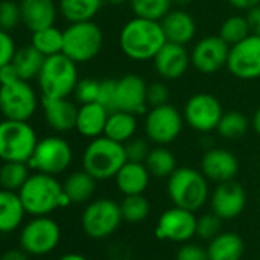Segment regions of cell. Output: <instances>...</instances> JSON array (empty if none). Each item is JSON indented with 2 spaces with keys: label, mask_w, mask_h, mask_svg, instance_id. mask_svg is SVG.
I'll use <instances>...</instances> for the list:
<instances>
[{
  "label": "cell",
  "mask_w": 260,
  "mask_h": 260,
  "mask_svg": "<svg viewBox=\"0 0 260 260\" xmlns=\"http://www.w3.org/2000/svg\"><path fill=\"white\" fill-rule=\"evenodd\" d=\"M119 48L125 57L135 61H149L167 43L161 22L134 17L124 23L118 37Z\"/></svg>",
  "instance_id": "obj_1"
},
{
  "label": "cell",
  "mask_w": 260,
  "mask_h": 260,
  "mask_svg": "<svg viewBox=\"0 0 260 260\" xmlns=\"http://www.w3.org/2000/svg\"><path fill=\"white\" fill-rule=\"evenodd\" d=\"M19 196L26 213L34 216H46L54 210L71 204L63 185L52 175L42 172L28 178L19 190Z\"/></svg>",
  "instance_id": "obj_2"
},
{
  "label": "cell",
  "mask_w": 260,
  "mask_h": 260,
  "mask_svg": "<svg viewBox=\"0 0 260 260\" xmlns=\"http://www.w3.org/2000/svg\"><path fill=\"white\" fill-rule=\"evenodd\" d=\"M167 193L176 207L198 211L208 201V179L191 167H178L167 181Z\"/></svg>",
  "instance_id": "obj_3"
},
{
  "label": "cell",
  "mask_w": 260,
  "mask_h": 260,
  "mask_svg": "<svg viewBox=\"0 0 260 260\" xmlns=\"http://www.w3.org/2000/svg\"><path fill=\"white\" fill-rule=\"evenodd\" d=\"M127 162L124 144L104 135L93 138L83 153V169L96 181L115 178L119 169Z\"/></svg>",
  "instance_id": "obj_4"
},
{
  "label": "cell",
  "mask_w": 260,
  "mask_h": 260,
  "mask_svg": "<svg viewBox=\"0 0 260 260\" xmlns=\"http://www.w3.org/2000/svg\"><path fill=\"white\" fill-rule=\"evenodd\" d=\"M37 80L43 96L68 98L78 83L77 63L63 52L46 57Z\"/></svg>",
  "instance_id": "obj_5"
},
{
  "label": "cell",
  "mask_w": 260,
  "mask_h": 260,
  "mask_svg": "<svg viewBox=\"0 0 260 260\" xmlns=\"http://www.w3.org/2000/svg\"><path fill=\"white\" fill-rule=\"evenodd\" d=\"M36 130L28 121L7 119L0 122V159L29 162L37 147Z\"/></svg>",
  "instance_id": "obj_6"
},
{
  "label": "cell",
  "mask_w": 260,
  "mask_h": 260,
  "mask_svg": "<svg viewBox=\"0 0 260 260\" xmlns=\"http://www.w3.org/2000/svg\"><path fill=\"white\" fill-rule=\"evenodd\" d=\"M63 54L77 64L93 60L100 54L104 42L101 28L92 20L71 23L63 31Z\"/></svg>",
  "instance_id": "obj_7"
},
{
  "label": "cell",
  "mask_w": 260,
  "mask_h": 260,
  "mask_svg": "<svg viewBox=\"0 0 260 260\" xmlns=\"http://www.w3.org/2000/svg\"><path fill=\"white\" fill-rule=\"evenodd\" d=\"M184 115L172 104L150 107L144 119V132L150 143L169 146L178 140L184 127Z\"/></svg>",
  "instance_id": "obj_8"
},
{
  "label": "cell",
  "mask_w": 260,
  "mask_h": 260,
  "mask_svg": "<svg viewBox=\"0 0 260 260\" xmlns=\"http://www.w3.org/2000/svg\"><path fill=\"white\" fill-rule=\"evenodd\" d=\"M122 220L119 204L112 199H96L90 202L81 216V226L89 237L103 239L113 234Z\"/></svg>",
  "instance_id": "obj_9"
},
{
  "label": "cell",
  "mask_w": 260,
  "mask_h": 260,
  "mask_svg": "<svg viewBox=\"0 0 260 260\" xmlns=\"http://www.w3.org/2000/svg\"><path fill=\"white\" fill-rule=\"evenodd\" d=\"M184 121L187 125L199 134H210L217 128L223 115L220 101L211 93H194L184 104Z\"/></svg>",
  "instance_id": "obj_10"
},
{
  "label": "cell",
  "mask_w": 260,
  "mask_h": 260,
  "mask_svg": "<svg viewBox=\"0 0 260 260\" xmlns=\"http://www.w3.org/2000/svg\"><path fill=\"white\" fill-rule=\"evenodd\" d=\"M37 110V95L28 81L0 86V112L7 119L28 121Z\"/></svg>",
  "instance_id": "obj_11"
},
{
  "label": "cell",
  "mask_w": 260,
  "mask_h": 260,
  "mask_svg": "<svg viewBox=\"0 0 260 260\" xmlns=\"http://www.w3.org/2000/svg\"><path fill=\"white\" fill-rule=\"evenodd\" d=\"M72 162V147L60 137H48L37 143L29 166L37 172L48 175L63 173Z\"/></svg>",
  "instance_id": "obj_12"
},
{
  "label": "cell",
  "mask_w": 260,
  "mask_h": 260,
  "mask_svg": "<svg viewBox=\"0 0 260 260\" xmlns=\"http://www.w3.org/2000/svg\"><path fill=\"white\" fill-rule=\"evenodd\" d=\"M226 69L239 80L260 78V36L249 34L242 42L230 46Z\"/></svg>",
  "instance_id": "obj_13"
},
{
  "label": "cell",
  "mask_w": 260,
  "mask_h": 260,
  "mask_svg": "<svg viewBox=\"0 0 260 260\" xmlns=\"http://www.w3.org/2000/svg\"><path fill=\"white\" fill-rule=\"evenodd\" d=\"M60 236V226L55 220L37 216L22 230L20 243L23 251L32 255H45L57 248Z\"/></svg>",
  "instance_id": "obj_14"
},
{
  "label": "cell",
  "mask_w": 260,
  "mask_h": 260,
  "mask_svg": "<svg viewBox=\"0 0 260 260\" xmlns=\"http://www.w3.org/2000/svg\"><path fill=\"white\" fill-rule=\"evenodd\" d=\"M230 54V45L225 43L219 34L207 36L201 39L190 51L191 66L205 75L214 74L222 68H226Z\"/></svg>",
  "instance_id": "obj_15"
},
{
  "label": "cell",
  "mask_w": 260,
  "mask_h": 260,
  "mask_svg": "<svg viewBox=\"0 0 260 260\" xmlns=\"http://www.w3.org/2000/svg\"><path fill=\"white\" fill-rule=\"evenodd\" d=\"M196 223L198 217L194 216V211L175 205L161 214L155 228V234L158 239L182 243L196 234Z\"/></svg>",
  "instance_id": "obj_16"
},
{
  "label": "cell",
  "mask_w": 260,
  "mask_h": 260,
  "mask_svg": "<svg viewBox=\"0 0 260 260\" xmlns=\"http://www.w3.org/2000/svg\"><path fill=\"white\" fill-rule=\"evenodd\" d=\"M147 87L143 77L127 74L116 80V110H125L135 115L147 112Z\"/></svg>",
  "instance_id": "obj_17"
},
{
  "label": "cell",
  "mask_w": 260,
  "mask_h": 260,
  "mask_svg": "<svg viewBox=\"0 0 260 260\" xmlns=\"http://www.w3.org/2000/svg\"><path fill=\"white\" fill-rule=\"evenodd\" d=\"M245 205H246L245 188L234 179L217 184V187L211 194V210L222 220L236 219L239 214H242Z\"/></svg>",
  "instance_id": "obj_18"
},
{
  "label": "cell",
  "mask_w": 260,
  "mask_h": 260,
  "mask_svg": "<svg viewBox=\"0 0 260 260\" xmlns=\"http://www.w3.org/2000/svg\"><path fill=\"white\" fill-rule=\"evenodd\" d=\"M156 74L164 80H179L191 66L190 52L184 45L167 42L153 58Z\"/></svg>",
  "instance_id": "obj_19"
},
{
  "label": "cell",
  "mask_w": 260,
  "mask_h": 260,
  "mask_svg": "<svg viewBox=\"0 0 260 260\" xmlns=\"http://www.w3.org/2000/svg\"><path fill=\"white\" fill-rule=\"evenodd\" d=\"M201 172L208 181L217 184L233 181L239 172V161L230 150L214 147L204 153L201 161Z\"/></svg>",
  "instance_id": "obj_20"
},
{
  "label": "cell",
  "mask_w": 260,
  "mask_h": 260,
  "mask_svg": "<svg viewBox=\"0 0 260 260\" xmlns=\"http://www.w3.org/2000/svg\"><path fill=\"white\" fill-rule=\"evenodd\" d=\"M42 106L45 110V118L51 128L55 132L64 134L75 128L78 107L68 98H42Z\"/></svg>",
  "instance_id": "obj_21"
},
{
  "label": "cell",
  "mask_w": 260,
  "mask_h": 260,
  "mask_svg": "<svg viewBox=\"0 0 260 260\" xmlns=\"http://www.w3.org/2000/svg\"><path fill=\"white\" fill-rule=\"evenodd\" d=\"M22 23L31 31H40L54 26L57 19V7L54 0H22Z\"/></svg>",
  "instance_id": "obj_22"
},
{
  "label": "cell",
  "mask_w": 260,
  "mask_h": 260,
  "mask_svg": "<svg viewBox=\"0 0 260 260\" xmlns=\"http://www.w3.org/2000/svg\"><path fill=\"white\" fill-rule=\"evenodd\" d=\"M161 26L167 42L188 45L196 37V22L184 10H172L162 20Z\"/></svg>",
  "instance_id": "obj_23"
},
{
  "label": "cell",
  "mask_w": 260,
  "mask_h": 260,
  "mask_svg": "<svg viewBox=\"0 0 260 260\" xmlns=\"http://www.w3.org/2000/svg\"><path fill=\"white\" fill-rule=\"evenodd\" d=\"M109 113L110 112L96 101L81 104V107H78L77 124H75L77 132L89 140L104 135Z\"/></svg>",
  "instance_id": "obj_24"
},
{
  "label": "cell",
  "mask_w": 260,
  "mask_h": 260,
  "mask_svg": "<svg viewBox=\"0 0 260 260\" xmlns=\"http://www.w3.org/2000/svg\"><path fill=\"white\" fill-rule=\"evenodd\" d=\"M150 172L147 170L144 162H132L127 161L115 176V182L118 190L127 194H144L150 182Z\"/></svg>",
  "instance_id": "obj_25"
},
{
  "label": "cell",
  "mask_w": 260,
  "mask_h": 260,
  "mask_svg": "<svg viewBox=\"0 0 260 260\" xmlns=\"http://www.w3.org/2000/svg\"><path fill=\"white\" fill-rule=\"evenodd\" d=\"M26 210L19 193L0 190V233H11L19 228Z\"/></svg>",
  "instance_id": "obj_26"
},
{
  "label": "cell",
  "mask_w": 260,
  "mask_h": 260,
  "mask_svg": "<svg viewBox=\"0 0 260 260\" xmlns=\"http://www.w3.org/2000/svg\"><path fill=\"white\" fill-rule=\"evenodd\" d=\"M138 130V119L135 113H130L125 110H113L109 113L104 137L125 144L128 140H132Z\"/></svg>",
  "instance_id": "obj_27"
},
{
  "label": "cell",
  "mask_w": 260,
  "mask_h": 260,
  "mask_svg": "<svg viewBox=\"0 0 260 260\" xmlns=\"http://www.w3.org/2000/svg\"><path fill=\"white\" fill-rule=\"evenodd\" d=\"M208 260H240L245 252L243 239L236 233H220L207 248Z\"/></svg>",
  "instance_id": "obj_28"
},
{
  "label": "cell",
  "mask_w": 260,
  "mask_h": 260,
  "mask_svg": "<svg viewBox=\"0 0 260 260\" xmlns=\"http://www.w3.org/2000/svg\"><path fill=\"white\" fill-rule=\"evenodd\" d=\"M95 187H96V179L84 169L71 173L63 184V190L69 198L71 204H81L89 201L95 193Z\"/></svg>",
  "instance_id": "obj_29"
},
{
  "label": "cell",
  "mask_w": 260,
  "mask_h": 260,
  "mask_svg": "<svg viewBox=\"0 0 260 260\" xmlns=\"http://www.w3.org/2000/svg\"><path fill=\"white\" fill-rule=\"evenodd\" d=\"M104 5V0H60L58 10L69 23L92 20Z\"/></svg>",
  "instance_id": "obj_30"
},
{
  "label": "cell",
  "mask_w": 260,
  "mask_h": 260,
  "mask_svg": "<svg viewBox=\"0 0 260 260\" xmlns=\"http://www.w3.org/2000/svg\"><path fill=\"white\" fill-rule=\"evenodd\" d=\"M45 58L46 57L42 52H39L32 45H29V46H23L17 49L11 63L14 64L19 77L25 81H29L31 78L39 77L43 68Z\"/></svg>",
  "instance_id": "obj_31"
},
{
  "label": "cell",
  "mask_w": 260,
  "mask_h": 260,
  "mask_svg": "<svg viewBox=\"0 0 260 260\" xmlns=\"http://www.w3.org/2000/svg\"><path fill=\"white\" fill-rule=\"evenodd\" d=\"M251 127V121L239 110H230V112H223L216 132L219 134L220 138L228 140V141H234L242 138L248 128Z\"/></svg>",
  "instance_id": "obj_32"
},
{
  "label": "cell",
  "mask_w": 260,
  "mask_h": 260,
  "mask_svg": "<svg viewBox=\"0 0 260 260\" xmlns=\"http://www.w3.org/2000/svg\"><path fill=\"white\" fill-rule=\"evenodd\" d=\"M144 164L150 172V175L155 178H169L178 169L176 156L173 155L172 150L167 149V146L153 147Z\"/></svg>",
  "instance_id": "obj_33"
},
{
  "label": "cell",
  "mask_w": 260,
  "mask_h": 260,
  "mask_svg": "<svg viewBox=\"0 0 260 260\" xmlns=\"http://www.w3.org/2000/svg\"><path fill=\"white\" fill-rule=\"evenodd\" d=\"M63 43H64V36L63 31H60L55 26H49L40 31L32 32V46L42 52L45 57L57 55L63 52Z\"/></svg>",
  "instance_id": "obj_34"
},
{
  "label": "cell",
  "mask_w": 260,
  "mask_h": 260,
  "mask_svg": "<svg viewBox=\"0 0 260 260\" xmlns=\"http://www.w3.org/2000/svg\"><path fill=\"white\" fill-rule=\"evenodd\" d=\"M135 17L161 22L173 7V0H130L128 2Z\"/></svg>",
  "instance_id": "obj_35"
},
{
  "label": "cell",
  "mask_w": 260,
  "mask_h": 260,
  "mask_svg": "<svg viewBox=\"0 0 260 260\" xmlns=\"http://www.w3.org/2000/svg\"><path fill=\"white\" fill-rule=\"evenodd\" d=\"M122 220L130 223L143 222L150 213V202L144 194H127L119 202Z\"/></svg>",
  "instance_id": "obj_36"
},
{
  "label": "cell",
  "mask_w": 260,
  "mask_h": 260,
  "mask_svg": "<svg viewBox=\"0 0 260 260\" xmlns=\"http://www.w3.org/2000/svg\"><path fill=\"white\" fill-rule=\"evenodd\" d=\"M29 173L26 162H16V161H5L0 167V185L5 190H20L23 184L28 181Z\"/></svg>",
  "instance_id": "obj_37"
},
{
  "label": "cell",
  "mask_w": 260,
  "mask_h": 260,
  "mask_svg": "<svg viewBox=\"0 0 260 260\" xmlns=\"http://www.w3.org/2000/svg\"><path fill=\"white\" fill-rule=\"evenodd\" d=\"M251 34L249 31V25L245 16H231L228 17L219 29V37L228 43L230 46L242 42L243 39H246Z\"/></svg>",
  "instance_id": "obj_38"
},
{
  "label": "cell",
  "mask_w": 260,
  "mask_h": 260,
  "mask_svg": "<svg viewBox=\"0 0 260 260\" xmlns=\"http://www.w3.org/2000/svg\"><path fill=\"white\" fill-rule=\"evenodd\" d=\"M22 22V10L20 5L11 0H2L0 2V29L11 31Z\"/></svg>",
  "instance_id": "obj_39"
},
{
  "label": "cell",
  "mask_w": 260,
  "mask_h": 260,
  "mask_svg": "<svg viewBox=\"0 0 260 260\" xmlns=\"http://www.w3.org/2000/svg\"><path fill=\"white\" fill-rule=\"evenodd\" d=\"M220 226H222V219L211 211L198 219L196 234L204 240H213L216 236L220 234Z\"/></svg>",
  "instance_id": "obj_40"
},
{
  "label": "cell",
  "mask_w": 260,
  "mask_h": 260,
  "mask_svg": "<svg viewBox=\"0 0 260 260\" xmlns=\"http://www.w3.org/2000/svg\"><path fill=\"white\" fill-rule=\"evenodd\" d=\"M100 83L98 80H92V78H84V80H78L74 95L77 98L78 103L81 104H87V103H95L98 100V93H100Z\"/></svg>",
  "instance_id": "obj_41"
},
{
  "label": "cell",
  "mask_w": 260,
  "mask_h": 260,
  "mask_svg": "<svg viewBox=\"0 0 260 260\" xmlns=\"http://www.w3.org/2000/svg\"><path fill=\"white\" fill-rule=\"evenodd\" d=\"M124 150H125V156L127 161L132 162H146L149 153H150V146L149 141L144 138H137L134 137L132 140H128L124 144Z\"/></svg>",
  "instance_id": "obj_42"
},
{
  "label": "cell",
  "mask_w": 260,
  "mask_h": 260,
  "mask_svg": "<svg viewBox=\"0 0 260 260\" xmlns=\"http://www.w3.org/2000/svg\"><path fill=\"white\" fill-rule=\"evenodd\" d=\"M96 103L104 106L109 112L116 110V80H103L100 83Z\"/></svg>",
  "instance_id": "obj_43"
},
{
  "label": "cell",
  "mask_w": 260,
  "mask_h": 260,
  "mask_svg": "<svg viewBox=\"0 0 260 260\" xmlns=\"http://www.w3.org/2000/svg\"><path fill=\"white\" fill-rule=\"evenodd\" d=\"M169 98H170V90H169L166 83L155 81V83L149 84V87H147V103H149L150 107L169 104Z\"/></svg>",
  "instance_id": "obj_44"
},
{
  "label": "cell",
  "mask_w": 260,
  "mask_h": 260,
  "mask_svg": "<svg viewBox=\"0 0 260 260\" xmlns=\"http://www.w3.org/2000/svg\"><path fill=\"white\" fill-rule=\"evenodd\" d=\"M176 260H208V251L198 243H184L178 249Z\"/></svg>",
  "instance_id": "obj_45"
},
{
  "label": "cell",
  "mask_w": 260,
  "mask_h": 260,
  "mask_svg": "<svg viewBox=\"0 0 260 260\" xmlns=\"http://www.w3.org/2000/svg\"><path fill=\"white\" fill-rule=\"evenodd\" d=\"M16 45L13 37L8 31L0 29V68L13 61V57L16 54Z\"/></svg>",
  "instance_id": "obj_46"
},
{
  "label": "cell",
  "mask_w": 260,
  "mask_h": 260,
  "mask_svg": "<svg viewBox=\"0 0 260 260\" xmlns=\"http://www.w3.org/2000/svg\"><path fill=\"white\" fill-rule=\"evenodd\" d=\"M19 80H22V78L19 77V74H17L13 63H8V64L0 68V86H2V84H11L14 81H19Z\"/></svg>",
  "instance_id": "obj_47"
},
{
  "label": "cell",
  "mask_w": 260,
  "mask_h": 260,
  "mask_svg": "<svg viewBox=\"0 0 260 260\" xmlns=\"http://www.w3.org/2000/svg\"><path fill=\"white\" fill-rule=\"evenodd\" d=\"M246 20L249 25V31L254 36H260V5L251 8L249 11H246Z\"/></svg>",
  "instance_id": "obj_48"
},
{
  "label": "cell",
  "mask_w": 260,
  "mask_h": 260,
  "mask_svg": "<svg viewBox=\"0 0 260 260\" xmlns=\"http://www.w3.org/2000/svg\"><path fill=\"white\" fill-rule=\"evenodd\" d=\"M228 4L239 11H249L251 8L260 5V0H228Z\"/></svg>",
  "instance_id": "obj_49"
},
{
  "label": "cell",
  "mask_w": 260,
  "mask_h": 260,
  "mask_svg": "<svg viewBox=\"0 0 260 260\" xmlns=\"http://www.w3.org/2000/svg\"><path fill=\"white\" fill-rule=\"evenodd\" d=\"M0 260H28V258H26L23 251H20V249H10L2 257H0Z\"/></svg>",
  "instance_id": "obj_50"
},
{
  "label": "cell",
  "mask_w": 260,
  "mask_h": 260,
  "mask_svg": "<svg viewBox=\"0 0 260 260\" xmlns=\"http://www.w3.org/2000/svg\"><path fill=\"white\" fill-rule=\"evenodd\" d=\"M251 127H252L254 132L260 137V107L255 109V112L251 118Z\"/></svg>",
  "instance_id": "obj_51"
},
{
  "label": "cell",
  "mask_w": 260,
  "mask_h": 260,
  "mask_svg": "<svg viewBox=\"0 0 260 260\" xmlns=\"http://www.w3.org/2000/svg\"><path fill=\"white\" fill-rule=\"evenodd\" d=\"M58 260H87L86 257H83L81 254H75V252H71V254H66V255H63L61 258H58Z\"/></svg>",
  "instance_id": "obj_52"
},
{
  "label": "cell",
  "mask_w": 260,
  "mask_h": 260,
  "mask_svg": "<svg viewBox=\"0 0 260 260\" xmlns=\"http://www.w3.org/2000/svg\"><path fill=\"white\" fill-rule=\"evenodd\" d=\"M130 0H104V4H109V5H113V7H119V5H124V4H128Z\"/></svg>",
  "instance_id": "obj_53"
},
{
  "label": "cell",
  "mask_w": 260,
  "mask_h": 260,
  "mask_svg": "<svg viewBox=\"0 0 260 260\" xmlns=\"http://www.w3.org/2000/svg\"><path fill=\"white\" fill-rule=\"evenodd\" d=\"M193 0H173L175 5H179V7H185V5H190Z\"/></svg>",
  "instance_id": "obj_54"
}]
</instances>
